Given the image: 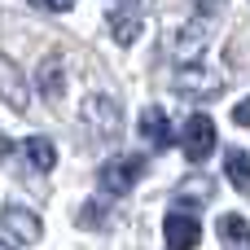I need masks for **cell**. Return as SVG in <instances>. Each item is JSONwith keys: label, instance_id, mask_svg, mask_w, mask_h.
<instances>
[{"label": "cell", "instance_id": "7", "mask_svg": "<svg viewBox=\"0 0 250 250\" xmlns=\"http://www.w3.org/2000/svg\"><path fill=\"white\" fill-rule=\"evenodd\" d=\"M4 233H9V242H35L40 237V220L31 211H22V207H9L4 211Z\"/></svg>", "mask_w": 250, "mask_h": 250}, {"label": "cell", "instance_id": "3", "mask_svg": "<svg viewBox=\"0 0 250 250\" xmlns=\"http://www.w3.org/2000/svg\"><path fill=\"white\" fill-rule=\"evenodd\" d=\"M180 145H185L189 163L211 158V149H215V123H211V114H189V123L180 127Z\"/></svg>", "mask_w": 250, "mask_h": 250}, {"label": "cell", "instance_id": "6", "mask_svg": "<svg viewBox=\"0 0 250 250\" xmlns=\"http://www.w3.org/2000/svg\"><path fill=\"white\" fill-rule=\"evenodd\" d=\"M141 141H145L149 149H167V145H171V123H167V114H163L158 105H149V110L141 114Z\"/></svg>", "mask_w": 250, "mask_h": 250}, {"label": "cell", "instance_id": "5", "mask_svg": "<svg viewBox=\"0 0 250 250\" xmlns=\"http://www.w3.org/2000/svg\"><path fill=\"white\" fill-rule=\"evenodd\" d=\"M110 35L119 44H132L141 35V0H123L114 13H110Z\"/></svg>", "mask_w": 250, "mask_h": 250}, {"label": "cell", "instance_id": "15", "mask_svg": "<svg viewBox=\"0 0 250 250\" xmlns=\"http://www.w3.org/2000/svg\"><path fill=\"white\" fill-rule=\"evenodd\" d=\"M105 215H110V211H105V207H101V202H92V207H88V211H83V224H101V220H105Z\"/></svg>", "mask_w": 250, "mask_h": 250}, {"label": "cell", "instance_id": "12", "mask_svg": "<svg viewBox=\"0 0 250 250\" xmlns=\"http://www.w3.org/2000/svg\"><path fill=\"white\" fill-rule=\"evenodd\" d=\"M40 88H44V97H48V101L62 92V62H57V57H48V62H44V70H40Z\"/></svg>", "mask_w": 250, "mask_h": 250}, {"label": "cell", "instance_id": "8", "mask_svg": "<svg viewBox=\"0 0 250 250\" xmlns=\"http://www.w3.org/2000/svg\"><path fill=\"white\" fill-rule=\"evenodd\" d=\"M83 119L110 132V127L119 123V105H114V101H105V97H88V101H83Z\"/></svg>", "mask_w": 250, "mask_h": 250}, {"label": "cell", "instance_id": "2", "mask_svg": "<svg viewBox=\"0 0 250 250\" xmlns=\"http://www.w3.org/2000/svg\"><path fill=\"white\" fill-rule=\"evenodd\" d=\"M176 88H180L185 97H193V101H207V97H220L224 79L211 75V66H202V62H185V66L176 70Z\"/></svg>", "mask_w": 250, "mask_h": 250}, {"label": "cell", "instance_id": "13", "mask_svg": "<svg viewBox=\"0 0 250 250\" xmlns=\"http://www.w3.org/2000/svg\"><path fill=\"white\" fill-rule=\"evenodd\" d=\"M4 83H9V105H22V83H18L13 62H4Z\"/></svg>", "mask_w": 250, "mask_h": 250}, {"label": "cell", "instance_id": "1", "mask_svg": "<svg viewBox=\"0 0 250 250\" xmlns=\"http://www.w3.org/2000/svg\"><path fill=\"white\" fill-rule=\"evenodd\" d=\"M145 176V158H132V154H123V158H110L105 167H101V189L110 193V198H123V193H132V185Z\"/></svg>", "mask_w": 250, "mask_h": 250}, {"label": "cell", "instance_id": "16", "mask_svg": "<svg viewBox=\"0 0 250 250\" xmlns=\"http://www.w3.org/2000/svg\"><path fill=\"white\" fill-rule=\"evenodd\" d=\"M35 4H40V9H48V13H66L75 0H35Z\"/></svg>", "mask_w": 250, "mask_h": 250}, {"label": "cell", "instance_id": "9", "mask_svg": "<svg viewBox=\"0 0 250 250\" xmlns=\"http://www.w3.org/2000/svg\"><path fill=\"white\" fill-rule=\"evenodd\" d=\"M224 167H229L233 189L250 198V154H242V149H229V154H224Z\"/></svg>", "mask_w": 250, "mask_h": 250}, {"label": "cell", "instance_id": "4", "mask_svg": "<svg viewBox=\"0 0 250 250\" xmlns=\"http://www.w3.org/2000/svg\"><path fill=\"white\" fill-rule=\"evenodd\" d=\"M202 242V224L185 211H171L167 215V250H198Z\"/></svg>", "mask_w": 250, "mask_h": 250}, {"label": "cell", "instance_id": "14", "mask_svg": "<svg viewBox=\"0 0 250 250\" xmlns=\"http://www.w3.org/2000/svg\"><path fill=\"white\" fill-rule=\"evenodd\" d=\"M233 123H242V127H250V97L233 105Z\"/></svg>", "mask_w": 250, "mask_h": 250}, {"label": "cell", "instance_id": "10", "mask_svg": "<svg viewBox=\"0 0 250 250\" xmlns=\"http://www.w3.org/2000/svg\"><path fill=\"white\" fill-rule=\"evenodd\" d=\"M22 149H26V158H31V167H35V171H53V163H57V149H53V141H44V136H31Z\"/></svg>", "mask_w": 250, "mask_h": 250}, {"label": "cell", "instance_id": "11", "mask_svg": "<svg viewBox=\"0 0 250 250\" xmlns=\"http://www.w3.org/2000/svg\"><path fill=\"white\" fill-rule=\"evenodd\" d=\"M220 237H224L229 246H250V224L242 215H224V220H220Z\"/></svg>", "mask_w": 250, "mask_h": 250}]
</instances>
